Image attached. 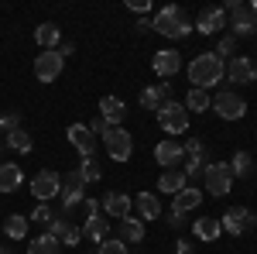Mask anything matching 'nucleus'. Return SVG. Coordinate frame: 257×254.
Wrapping results in <instances>:
<instances>
[{
  "instance_id": "nucleus-1",
  "label": "nucleus",
  "mask_w": 257,
  "mask_h": 254,
  "mask_svg": "<svg viewBox=\"0 0 257 254\" xmlns=\"http://www.w3.org/2000/svg\"><path fill=\"white\" fill-rule=\"evenodd\" d=\"M219 79H226V65H223V59H219L216 52H202V55H196L192 59V65H189V82H192V90H213V86H219Z\"/></svg>"
},
{
  "instance_id": "nucleus-2",
  "label": "nucleus",
  "mask_w": 257,
  "mask_h": 254,
  "mask_svg": "<svg viewBox=\"0 0 257 254\" xmlns=\"http://www.w3.org/2000/svg\"><path fill=\"white\" fill-rule=\"evenodd\" d=\"M151 24H155V31H158V35H165V38H172V41L185 38V35L192 31V21H189V14H185L182 7H175V4L161 7Z\"/></svg>"
},
{
  "instance_id": "nucleus-3",
  "label": "nucleus",
  "mask_w": 257,
  "mask_h": 254,
  "mask_svg": "<svg viewBox=\"0 0 257 254\" xmlns=\"http://www.w3.org/2000/svg\"><path fill=\"white\" fill-rule=\"evenodd\" d=\"M226 24L233 28V38H243V35H257V14L250 4H240V0H230L226 7Z\"/></svg>"
},
{
  "instance_id": "nucleus-4",
  "label": "nucleus",
  "mask_w": 257,
  "mask_h": 254,
  "mask_svg": "<svg viewBox=\"0 0 257 254\" xmlns=\"http://www.w3.org/2000/svg\"><path fill=\"white\" fill-rule=\"evenodd\" d=\"M158 124H161L165 134H185V131H189V110H185V103L168 100L158 110Z\"/></svg>"
},
{
  "instance_id": "nucleus-5",
  "label": "nucleus",
  "mask_w": 257,
  "mask_h": 254,
  "mask_svg": "<svg viewBox=\"0 0 257 254\" xmlns=\"http://www.w3.org/2000/svg\"><path fill=\"white\" fill-rule=\"evenodd\" d=\"M79 203H86V179L79 168H72L69 176H62V216H69Z\"/></svg>"
},
{
  "instance_id": "nucleus-6",
  "label": "nucleus",
  "mask_w": 257,
  "mask_h": 254,
  "mask_svg": "<svg viewBox=\"0 0 257 254\" xmlns=\"http://www.w3.org/2000/svg\"><path fill=\"white\" fill-rule=\"evenodd\" d=\"M103 148H106V155L113 158V161H131V155H134V137H131V131H123V127H106Z\"/></svg>"
},
{
  "instance_id": "nucleus-7",
  "label": "nucleus",
  "mask_w": 257,
  "mask_h": 254,
  "mask_svg": "<svg viewBox=\"0 0 257 254\" xmlns=\"http://www.w3.org/2000/svg\"><path fill=\"white\" fill-rule=\"evenodd\" d=\"M202 182H206V193L209 196H226L230 186H233V176H230V165L226 161H209L206 172H202Z\"/></svg>"
},
{
  "instance_id": "nucleus-8",
  "label": "nucleus",
  "mask_w": 257,
  "mask_h": 254,
  "mask_svg": "<svg viewBox=\"0 0 257 254\" xmlns=\"http://www.w3.org/2000/svg\"><path fill=\"white\" fill-rule=\"evenodd\" d=\"M82 213H86V220H82V237H89V240H106V216H103V210H99L96 199H86L82 203Z\"/></svg>"
},
{
  "instance_id": "nucleus-9",
  "label": "nucleus",
  "mask_w": 257,
  "mask_h": 254,
  "mask_svg": "<svg viewBox=\"0 0 257 254\" xmlns=\"http://www.w3.org/2000/svg\"><path fill=\"white\" fill-rule=\"evenodd\" d=\"M213 110H216L223 120H240L247 114V100L233 93V90H219L216 97H213Z\"/></svg>"
},
{
  "instance_id": "nucleus-10",
  "label": "nucleus",
  "mask_w": 257,
  "mask_h": 254,
  "mask_svg": "<svg viewBox=\"0 0 257 254\" xmlns=\"http://www.w3.org/2000/svg\"><path fill=\"white\" fill-rule=\"evenodd\" d=\"M31 196H35L38 203H48V199L62 196V176L52 172V168H41L38 176L31 179Z\"/></svg>"
},
{
  "instance_id": "nucleus-11",
  "label": "nucleus",
  "mask_w": 257,
  "mask_h": 254,
  "mask_svg": "<svg viewBox=\"0 0 257 254\" xmlns=\"http://www.w3.org/2000/svg\"><path fill=\"white\" fill-rule=\"evenodd\" d=\"M219 223H223L226 234L240 237V234H247V230L257 223V216H254V210H247V206H230L226 213L219 216Z\"/></svg>"
},
{
  "instance_id": "nucleus-12",
  "label": "nucleus",
  "mask_w": 257,
  "mask_h": 254,
  "mask_svg": "<svg viewBox=\"0 0 257 254\" xmlns=\"http://www.w3.org/2000/svg\"><path fill=\"white\" fill-rule=\"evenodd\" d=\"M62 69H65V59H62L59 52H41L38 59H35V79L38 82H55L62 76Z\"/></svg>"
},
{
  "instance_id": "nucleus-13",
  "label": "nucleus",
  "mask_w": 257,
  "mask_h": 254,
  "mask_svg": "<svg viewBox=\"0 0 257 254\" xmlns=\"http://www.w3.org/2000/svg\"><path fill=\"white\" fill-rule=\"evenodd\" d=\"M65 137H69V144H72L82 158H93V151H96V134H93L86 124H72V127L65 131Z\"/></svg>"
},
{
  "instance_id": "nucleus-14",
  "label": "nucleus",
  "mask_w": 257,
  "mask_h": 254,
  "mask_svg": "<svg viewBox=\"0 0 257 254\" xmlns=\"http://www.w3.org/2000/svg\"><path fill=\"white\" fill-rule=\"evenodd\" d=\"M226 79H230V82H237V86H250V82H257V65H254V59L237 55V59L226 65Z\"/></svg>"
},
{
  "instance_id": "nucleus-15",
  "label": "nucleus",
  "mask_w": 257,
  "mask_h": 254,
  "mask_svg": "<svg viewBox=\"0 0 257 254\" xmlns=\"http://www.w3.org/2000/svg\"><path fill=\"white\" fill-rule=\"evenodd\" d=\"M99 210L106 216H113V220H123V216H131V210H134V199L127 193H106L99 199Z\"/></svg>"
},
{
  "instance_id": "nucleus-16",
  "label": "nucleus",
  "mask_w": 257,
  "mask_h": 254,
  "mask_svg": "<svg viewBox=\"0 0 257 254\" xmlns=\"http://www.w3.org/2000/svg\"><path fill=\"white\" fill-rule=\"evenodd\" d=\"M223 28H226V11H223V7H206V11H199V18H196L199 35H216Z\"/></svg>"
},
{
  "instance_id": "nucleus-17",
  "label": "nucleus",
  "mask_w": 257,
  "mask_h": 254,
  "mask_svg": "<svg viewBox=\"0 0 257 254\" xmlns=\"http://www.w3.org/2000/svg\"><path fill=\"white\" fill-rule=\"evenodd\" d=\"M151 65H155V72H158L161 79H172L178 69H182V52H175V48H161V52H155Z\"/></svg>"
},
{
  "instance_id": "nucleus-18",
  "label": "nucleus",
  "mask_w": 257,
  "mask_h": 254,
  "mask_svg": "<svg viewBox=\"0 0 257 254\" xmlns=\"http://www.w3.org/2000/svg\"><path fill=\"white\" fill-rule=\"evenodd\" d=\"M99 117H103L106 127H120L123 117H127V103L120 97H103L99 100Z\"/></svg>"
},
{
  "instance_id": "nucleus-19",
  "label": "nucleus",
  "mask_w": 257,
  "mask_h": 254,
  "mask_svg": "<svg viewBox=\"0 0 257 254\" xmlns=\"http://www.w3.org/2000/svg\"><path fill=\"white\" fill-rule=\"evenodd\" d=\"M45 234H52L55 240H59V244H69V247L82 240V230L76 227V223H72V220H69V216H55V223H52Z\"/></svg>"
},
{
  "instance_id": "nucleus-20",
  "label": "nucleus",
  "mask_w": 257,
  "mask_h": 254,
  "mask_svg": "<svg viewBox=\"0 0 257 254\" xmlns=\"http://www.w3.org/2000/svg\"><path fill=\"white\" fill-rule=\"evenodd\" d=\"M172 100V82H158V86H148L144 93H141V107L144 110H155L158 114L161 107Z\"/></svg>"
},
{
  "instance_id": "nucleus-21",
  "label": "nucleus",
  "mask_w": 257,
  "mask_h": 254,
  "mask_svg": "<svg viewBox=\"0 0 257 254\" xmlns=\"http://www.w3.org/2000/svg\"><path fill=\"white\" fill-rule=\"evenodd\" d=\"M155 158H158V165H165V168H175V165H182L185 151H182V144H178V141L165 137L158 148H155Z\"/></svg>"
},
{
  "instance_id": "nucleus-22",
  "label": "nucleus",
  "mask_w": 257,
  "mask_h": 254,
  "mask_svg": "<svg viewBox=\"0 0 257 254\" xmlns=\"http://www.w3.org/2000/svg\"><path fill=\"white\" fill-rule=\"evenodd\" d=\"M35 41L41 45V52H59V45H62V31H59V24H52V21L38 24V28H35Z\"/></svg>"
},
{
  "instance_id": "nucleus-23",
  "label": "nucleus",
  "mask_w": 257,
  "mask_h": 254,
  "mask_svg": "<svg viewBox=\"0 0 257 254\" xmlns=\"http://www.w3.org/2000/svg\"><path fill=\"white\" fill-rule=\"evenodd\" d=\"M21 182H24V172L14 161H0V193H18Z\"/></svg>"
},
{
  "instance_id": "nucleus-24",
  "label": "nucleus",
  "mask_w": 257,
  "mask_h": 254,
  "mask_svg": "<svg viewBox=\"0 0 257 254\" xmlns=\"http://www.w3.org/2000/svg\"><path fill=\"white\" fill-rule=\"evenodd\" d=\"M185 186H189V176H185L182 168H165V172L158 176V193H172L175 196V193H182Z\"/></svg>"
},
{
  "instance_id": "nucleus-25",
  "label": "nucleus",
  "mask_w": 257,
  "mask_h": 254,
  "mask_svg": "<svg viewBox=\"0 0 257 254\" xmlns=\"http://www.w3.org/2000/svg\"><path fill=\"white\" fill-rule=\"evenodd\" d=\"M199 203H202V193L196 186H185L182 193L172 196V210H178V213H192V210H199Z\"/></svg>"
},
{
  "instance_id": "nucleus-26",
  "label": "nucleus",
  "mask_w": 257,
  "mask_h": 254,
  "mask_svg": "<svg viewBox=\"0 0 257 254\" xmlns=\"http://www.w3.org/2000/svg\"><path fill=\"white\" fill-rule=\"evenodd\" d=\"M134 206H138V216L148 223V220H158L161 216V199L155 193H138V199H134Z\"/></svg>"
},
{
  "instance_id": "nucleus-27",
  "label": "nucleus",
  "mask_w": 257,
  "mask_h": 254,
  "mask_svg": "<svg viewBox=\"0 0 257 254\" xmlns=\"http://www.w3.org/2000/svg\"><path fill=\"white\" fill-rule=\"evenodd\" d=\"M117 237L123 244H141V240H144V220H141V216H123Z\"/></svg>"
},
{
  "instance_id": "nucleus-28",
  "label": "nucleus",
  "mask_w": 257,
  "mask_h": 254,
  "mask_svg": "<svg viewBox=\"0 0 257 254\" xmlns=\"http://www.w3.org/2000/svg\"><path fill=\"white\" fill-rule=\"evenodd\" d=\"M192 234L209 244V240H216L223 234V223H219V216H199L196 223H192Z\"/></svg>"
},
{
  "instance_id": "nucleus-29",
  "label": "nucleus",
  "mask_w": 257,
  "mask_h": 254,
  "mask_svg": "<svg viewBox=\"0 0 257 254\" xmlns=\"http://www.w3.org/2000/svg\"><path fill=\"white\" fill-rule=\"evenodd\" d=\"M28 254H62V244L52 234H41L35 240H28Z\"/></svg>"
},
{
  "instance_id": "nucleus-30",
  "label": "nucleus",
  "mask_w": 257,
  "mask_h": 254,
  "mask_svg": "<svg viewBox=\"0 0 257 254\" xmlns=\"http://www.w3.org/2000/svg\"><path fill=\"white\" fill-rule=\"evenodd\" d=\"M213 107V97L206 93V90H192L189 86V97H185V110H192V114H206Z\"/></svg>"
},
{
  "instance_id": "nucleus-31",
  "label": "nucleus",
  "mask_w": 257,
  "mask_h": 254,
  "mask_svg": "<svg viewBox=\"0 0 257 254\" xmlns=\"http://www.w3.org/2000/svg\"><path fill=\"white\" fill-rule=\"evenodd\" d=\"M28 227H31V220H28V216H21V213H14V216H7L4 234L11 237V240H24V237H28Z\"/></svg>"
},
{
  "instance_id": "nucleus-32",
  "label": "nucleus",
  "mask_w": 257,
  "mask_h": 254,
  "mask_svg": "<svg viewBox=\"0 0 257 254\" xmlns=\"http://www.w3.org/2000/svg\"><path fill=\"white\" fill-rule=\"evenodd\" d=\"M226 165H230V176H233V179H247L250 172H254V158L247 155V151H237Z\"/></svg>"
},
{
  "instance_id": "nucleus-33",
  "label": "nucleus",
  "mask_w": 257,
  "mask_h": 254,
  "mask_svg": "<svg viewBox=\"0 0 257 254\" xmlns=\"http://www.w3.org/2000/svg\"><path fill=\"white\" fill-rule=\"evenodd\" d=\"M7 144H11L14 151H21V155H28V151L35 148V141H31V134H28L24 127H18V131H11V134H7Z\"/></svg>"
},
{
  "instance_id": "nucleus-34",
  "label": "nucleus",
  "mask_w": 257,
  "mask_h": 254,
  "mask_svg": "<svg viewBox=\"0 0 257 254\" xmlns=\"http://www.w3.org/2000/svg\"><path fill=\"white\" fill-rule=\"evenodd\" d=\"M28 220H31V223H38V227H45V230H48V227L55 223V210H52L48 203H38V206L31 210V216H28Z\"/></svg>"
},
{
  "instance_id": "nucleus-35",
  "label": "nucleus",
  "mask_w": 257,
  "mask_h": 254,
  "mask_svg": "<svg viewBox=\"0 0 257 254\" xmlns=\"http://www.w3.org/2000/svg\"><path fill=\"white\" fill-rule=\"evenodd\" d=\"M79 176L86 179V186L103 179V172H99V165H96V158H82V161H79Z\"/></svg>"
},
{
  "instance_id": "nucleus-36",
  "label": "nucleus",
  "mask_w": 257,
  "mask_h": 254,
  "mask_svg": "<svg viewBox=\"0 0 257 254\" xmlns=\"http://www.w3.org/2000/svg\"><path fill=\"white\" fill-rule=\"evenodd\" d=\"M96 254H131V251H127V244L120 237H106V240L96 244Z\"/></svg>"
},
{
  "instance_id": "nucleus-37",
  "label": "nucleus",
  "mask_w": 257,
  "mask_h": 254,
  "mask_svg": "<svg viewBox=\"0 0 257 254\" xmlns=\"http://www.w3.org/2000/svg\"><path fill=\"white\" fill-rule=\"evenodd\" d=\"M21 127V110H7V114H0V131H18Z\"/></svg>"
},
{
  "instance_id": "nucleus-38",
  "label": "nucleus",
  "mask_w": 257,
  "mask_h": 254,
  "mask_svg": "<svg viewBox=\"0 0 257 254\" xmlns=\"http://www.w3.org/2000/svg\"><path fill=\"white\" fill-rule=\"evenodd\" d=\"M206 165H209L206 158H189V165H182V172H185L189 179H199L202 172H206Z\"/></svg>"
},
{
  "instance_id": "nucleus-39",
  "label": "nucleus",
  "mask_w": 257,
  "mask_h": 254,
  "mask_svg": "<svg viewBox=\"0 0 257 254\" xmlns=\"http://www.w3.org/2000/svg\"><path fill=\"white\" fill-rule=\"evenodd\" d=\"M233 52H237V38H233V35H223V38H219V59H223V55H233Z\"/></svg>"
},
{
  "instance_id": "nucleus-40",
  "label": "nucleus",
  "mask_w": 257,
  "mask_h": 254,
  "mask_svg": "<svg viewBox=\"0 0 257 254\" xmlns=\"http://www.w3.org/2000/svg\"><path fill=\"white\" fill-rule=\"evenodd\" d=\"M185 223H189V220H185V213H178V210H172V213H168V227H172V230H182Z\"/></svg>"
},
{
  "instance_id": "nucleus-41",
  "label": "nucleus",
  "mask_w": 257,
  "mask_h": 254,
  "mask_svg": "<svg viewBox=\"0 0 257 254\" xmlns=\"http://www.w3.org/2000/svg\"><path fill=\"white\" fill-rule=\"evenodd\" d=\"M127 7L134 14H144V11H151V0H127Z\"/></svg>"
},
{
  "instance_id": "nucleus-42",
  "label": "nucleus",
  "mask_w": 257,
  "mask_h": 254,
  "mask_svg": "<svg viewBox=\"0 0 257 254\" xmlns=\"http://www.w3.org/2000/svg\"><path fill=\"white\" fill-rule=\"evenodd\" d=\"M148 31H155V24L148 18H138V35H148Z\"/></svg>"
},
{
  "instance_id": "nucleus-43",
  "label": "nucleus",
  "mask_w": 257,
  "mask_h": 254,
  "mask_svg": "<svg viewBox=\"0 0 257 254\" xmlns=\"http://www.w3.org/2000/svg\"><path fill=\"white\" fill-rule=\"evenodd\" d=\"M72 52H76V45H72V41H62V45H59V55H62V59H69Z\"/></svg>"
},
{
  "instance_id": "nucleus-44",
  "label": "nucleus",
  "mask_w": 257,
  "mask_h": 254,
  "mask_svg": "<svg viewBox=\"0 0 257 254\" xmlns=\"http://www.w3.org/2000/svg\"><path fill=\"white\" fill-rule=\"evenodd\" d=\"M175 251H178V254H192V244H189V240H178Z\"/></svg>"
},
{
  "instance_id": "nucleus-45",
  "label": "nucleus",
  "mask_w": 257,
  "mask_h": 254,
  "mask_svg": "<svg viewBox=\"0 0 257 254\" xmlns=\"http://www.w3.org/2000/svg\"><path fill=\"white\" fill-rule=\"evenodd\" d=\"M0 254H11V251H7V247H0Z\"/></svg>"
},
{
  "instance_id": "nucleus-46",
  "label": "nucleus",
  "mask_w": 257,
  "mask_h": 254,
  "mask_svg": "<svg viewBox=\"0 0 257 254\" xmlns=\"http://www.w3.org/2000/svg\"><path fill=\"white\" fill-rule=\"evenodd\" d=\"M250 7H254V14H257V0H254V4H250Z\"/></svg>"
}]
</instances>
